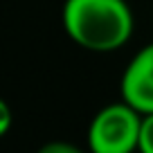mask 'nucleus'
Instances as JSON below:
<instances>
[{
    "mask_svg": "<svg viewBox=\"0 0 153 153\" xmlns=\"http://www.w3.org/2000/svg\"><path fill=\"white\" fill-rule=\"evenodd\" d=\"M11 122H14V115H11V108L2 97H0V137H5L11 128Z\"/></svg>",
    "mask_w": 153,
    "mask_h": 153,
    "instance_id": "nucleus-6",
    "label": "nucleus"
},
{
    "mask_svg": "<svg viewBox=\"0 0 153 153\" xmlns=\"http://www.w3.org/2000/svg\"><path fill=\"white\" fill-rule=\"evenodd\" d=\"M61 23L72 43L95 54L122 50L135 29L126 0H65Z\"/></svg>",
    "mask_w": 153,
    "mask_h": 153,
    "instance_id": "nucleus-1",
    "label": "nucleus"
},
{
    "mask_svg": "<svg viewBox=\"0 0 153 153\" xmlns=\"http://www.w3.org/2000/svg\"><path fill=\"white\" fill-rule=\"evenodd\" d=\"M122 101L133 106L137 113H153V43L144 45L128 61L120 83Z\"/></svg>",
    "mask_w": 153,
    "mask_h": 153,
    "instance_id": "nucleus-3",
    "label": "nucleus"
},
{
    "mask_svg": "<svg viewBox=\"0 0 153 153\" xmlns=\"http://www.w3.org/2000/svg\"><path fill=\"white\" fill-rule=\"evenodd\" d=\"M142 113L126 101L108 104L92 117L88 126L90 153H133L140 146Z\"/></svg>",
    "mask_w": 153,
    "mask_h": 153,
    "instance_id": "nucleus-2",
    "label": "nucleus"
},
{
    "mask_svg": "<svg viewBox=\"0 0 153 153\" xmlns=\"http://www.w3.org/2000/svg\"><path fill=\"white\" fill-rule=\"evenodd\" d=\"M140 153H153V113L142 117V131H140Z\"/></svg>",
    "mask_w": 153,
    "mask_h": 153,
    "instance_id": "nucleus-4",
    "label": "nucleus"
},
{
    "mask_svg": "<svg viewBox=\"0 0 153 153\" xmlns=\"http://www.w3.org/2000/svg\"><path fill=\"white\" fill-rule=\"evenodd\" d=\"M36 153H86V151H81L79 146H74V144H70V142H61V140H56V142L43 144Z\"/></svg>",
    "mask_w": 153,
    "mask_h": 153,
    "instance_id": "nucleus-5",
    "label": "nucleus"
}]
</instances>
